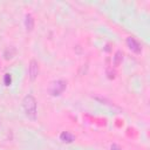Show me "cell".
Wrapping results in <instances>:
<instances>
[{"label": "cell", "instance_id": "cell-8", "mask_svg": "<svg viewBox=\"0 0 150 150\" xmlns=\"http://www.w3.org/2000/svg\"><path fill=\"white\" fill-rule=\"evenodd\" d=\"M15 53H16L15 48H14V47H9V48H7V49L5 50V53H4V57H5L6 60H9V59H12V57L15 55Z\"/></svg>", "mask_w": 150, "mask_h": 150}, {"label": "cell", "instance_id": "cell-2", "mask_svg": "<svg viewBox=\"0 0 150 150\" xmlns=\"http://www.w3.org/2000/svg\"><path fill=\"white\" fill-rule=\"evenodd\" d=\"M67 88V82L63 81V80H56V81H53L49 87H48V93L52 95V96H59L61 95Z\"/></svg>", "mask_w": 150, "mask_h": 150}, {"label": "cell", "instance_id": "cell-6", "mask_svg": "<svg viewBox=\"0 0 150 150\" xmlns=\"http://www.w3.org/2000/svg\"><path fill=\"white\" fill-rule=\"evenodd\" d=\"M25 27L27 30H32L34 28V18L32 14H26L25 16Z\"/></svg>", "mask_w": 150, "mask_h": 150}, {"label": "cell", "instance_id": "cell-4", "mask_svg": "<svg viewBox=\"0 0 150 150\" xmlns=\"http://www.w3.org/2000/svg\"><path fill=\"white\" fill-rule=\"evenodd\" d=\"M39 75V63L35 60H30L28 66V76L32 81H34Z\"/></svg>", "mask_w": 150, "mask_h": 150}, {"label": "cell", "instance_id": "cell-5", "mask_svg": "<svg viewBox=\"0 0 150 150\" xmlns=\"http://www.w3.org/2000/svg\"><path fill=\"white\" fill-rule=\"evenodd\" d=\"M60 139H61L63 143H71V142L75 141V136H74L71 132H69V131H63V132H61V135H60Z\"/></svg>", "mask_w": 150, "mask_h": 150}, {"label": "cell", "instance_id": "cell-3", "mask_svg": "<svg viewBox=\"0 0 150 150\" xmlns=\"http://www.w3.org/2000/svg\"><path fill=\"white\" fill-rule=\"evenodd\" d=\"M127 46H128L129 49H130L131 52H134L135 54H141V52H142V47H141L139 42H138L135 38H132V36L127 38Z\"/></svg>", "mask_w": 150, "mask_h": 150}, {"label": "cell", "instance_id": "cell-7", "mask_svg": "<svg viewBox=\"0 0 150 150\" xmlns=\"http://www.w3.org/2000/svg\"><path fill=\"white\" fill-rule=\"evenodd\" d=\"M122 60H123V53H122L121 50H117V52L115 53L114 60H112L114 66H115V67H118V66L122 63Z\"/></svg>", "mask_w": 150, "mask_h": 150}, {"label": "cell", "instance_id": "cell-10", "mask_svg": "<svg viewBox=\"0 0 150 150\" xmlns=\"http://www.w3.org/2000/svg\"><path fill=\"white\" fill-rule=\"evenodd\" d=\"M110 150H121V148H120L117 144H112V145L110 146Z\"/></svg>", "mask_w": 150, "mask_h": 150}, {"label": "cell", "instance_id": "cell-9", "mask_svg": "<svg viewBox=\"0 0 150 150\" xmlns=\"http://www.w3.org/2000/svg\"><path fill=\"white\" fill-rule=\"evenodd\" d=\"M4 82H5L6 86H9V84H11V82H12V76H11V74H5Z\"/></svg>", "mask_w": 150, "mask_h": 150}, {"label": "cell", "instance_id": "cell-1", "mask_svg": "<svg viewBox=\"0 0 150 150\" xmlns=\"http://www.w3.org/2000/svg\"><path fill=\"white\" fill-rule=\"evenodd\" d=\"M22 109L26 114V116L30 120H35L36 118V100L34 96L32 95H27L23 97L22 100Z\"/></svg>", "mask_w": 150, "mask_h": 150}]
</instances>
